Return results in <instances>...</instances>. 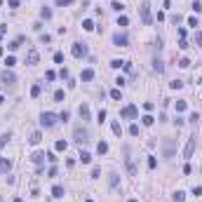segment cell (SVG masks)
Masks as SVG:
<instances>
[{"mask_svg":"<svg viewBox=\"0 0 202 202\" xmlns=\"http://www.w3.org/2000/svg\"><path fill=\"white\" fill-rule=\"evenodd\" d=\"M66 148H68V143H66V141H64V139H59V141L54 143V150H59V153H61V150L66 153Z\"/></svg>","mask_w":202,"mask_h":202,"instance_id":"d6986e66","label":"cell"},{"mask_svg":"<svg viewBox=\"0 0 202 202\" xmlns=\"http://www.w3.org/2000/svg\"><path fill=\"white\" fill-rule=\"evenodd\" d=\"M78 113H80V118H82V120H89V106H87V103H80Z\"/></svg>","mask_w":202,"mask_h":202,"instance_id":"7c38bea8","label":"cell"},{"mask_svg":"<svg viewBox=\"0 0 202 202\" xmlns=\"http://www.w3.org/2000/svg\"><path fill=\"white\" fill-rule=\"evenodd\" d=\"M174 148H176V141L174 139H165V158L174 155Z\"/></svg>","mask_w":202,"mask_h":202,"instance_id":"9c48e42d","label":"cell"},{"mask_svg":"<svg viewBox=\"0 0 202 202\" xmlns=\"http://www.w3.org/2000/svg\"><path fill=\"white\" fill-rule=\"evenodd\" d=\"M179 66H181V68H188V66H190V59H186V57H183V59L179 61Z\"/></svg>","mask_w":202,"mask_h":202,"instance_id":"60d3db41","label":"cell"},{"mask_svg":"<svg viewBox=\"0 0 202 202\" xmlns=\"http://www.w3.org/2000/svg\"><path fill=\"white\" fill-rule=\"evenodd\" d=\"M141 122H143L146 127H150V125L155 122V120H153V115H143V118H141Z\"/></svg>","mask_w":202,"mask_h":202,"instance_id":"484cf974","label":"cell"},{"mask_svg":"<svg viewBox=\"0 0 202 202\" xmlns=\"http://www.w3.org/2000/svg\"><path fill=\"white\" fill-rule=\"evenodd\" d=\"M139 14H141V21H143L146 26L153 21V17H150V2H148V0H143V2H141V7H139Z\"/></svg>","mask_w":202,"mask_h":202,"instance_id":"6da1fadb","label":"cell"},{"mask_svg":"<svg viewBox=\"0 0 202 202\" xmlns=\"http://www.w3.org/2000/svg\"><path fill=\"white\" fill-rule=\"evenodd\" d=\"M97 153H99V155H106V153H108V143H106V141H99V143H97Z\"/></svg>","mask_w":202,"mask_h":202,"instance_id":"2e32d148","label":"cell"},{"mask_svg":"<svg viewBox=\"0 0 202 202\" xmlns=\"http://www.w3.org/2000/svg\"><path fill=\"white\" fill-rule=\"evenodd\" d=\"M31 97H40V85H33L31 87Z\"/></svg>","mask_w":202,"mask_h":202,"instance_id":"8d00e7d4","label":"cell"},{"mask_svg":"<svg viewBox=\"0 0 202 202\" xmlns=\"http://www.w3.org/2000/svg\"><path fill=\"white\" fill-rule=\"evenodd\" d=\"M9 139H12V134H9V132H7V134H2V136H0V148H2V146H5V143H7Z\"/></svg>","mask_w":202,"mask_h":202,"instance_id":"4dcf8cb0","label":"cell"},{"mask_svg":"<svg viewBox=\"0 0 202 202\" xmlns=\"http://www.w3.org/2000/svg\"><path fill=\"white\" fill-rule=\"evenodd\" d=\"M54 101H64V89H57L54 92Z\"/></svg>","mask_w":202,"mask_h":202,"instance_id":"d590c367","label":"cell"},{"mask_svg":"<svg viewBox=\"0 0 202 202\" xmlns=\"http://www.w3.org/2000/svg\"><path fill=\"white\" fill-rule=\"evenodd\" d=\"M80 80H82V82L94 80V70H92V68H85V70H82V75H80Z\"/></svg>","mask_w":202,"mask_h":202,"instance_id":"8fae6325","label":"cell"},{"mask_svg":"<svg viewBox=\"0 0 202 202\" xmlns=\"http://www.w3.org/2000/svg\"><path fill=\"white\" fill-rule=\"evenodd\" d=\"M127 24H129L127 17H120V19H118V26H127Z\"/></svg>","mask_w":202,"mask_h":202,"instance_id":"b9f144b4","label":"cell"},{"mask_svg":"<svg viewBox=\"0 0 202 202\" xmlns=\"http://www.w3.org/2000/svg\"><path fill=\"white\" fill-rule=\"evenodd\" d=\"M5 33H7V26H0V38H2Z\"/></svg>","mask_w":202,"mask_h":202,"instance_id":"f907efd6","label":"cell"},{"mask_svg":"<svg viewBox=\"0 0 202 202\" xmlns=\"http://www.w3.org/2000/svg\"><path fill=\"white\" fill-rule=\"evenodd\" d=\"M129 202H139V200H129Z\"/></svg>","mask_w":202,"mask_h":202,"instance_id":"db71d44e","label":"cell"},{"mask_svg":"<svg viewBox=\"0 0 202 202\" xmlns=\"http://www.w3.org/2000/svg\"><path fill=\"white\" fill-rule=\"evenodd\" d=\"M57 120H59V115H54V113H49V110H45V113L40 115V125H42V127H54Z\"/></svg>","mask_w":202,"mask_h":202,"instance_id":"3957f363","label":"cell"},{"mask_svg":"<svg viewBox=\"0 0 202 202\" xmlns=\"http://www.w3.org/2000/svg\"><path fill=\"white\" fill-rule=\"evenodd\" d=\"M2 103H5V97H0V106H2Z\"/></svg>","mask_w":202,"mask_h":202,"instance_id":"816d5d0a","label":"cell"},{"mask_svg":"<svg viewBox=\"0 0 202 202\" xmlns=\"http://www.w3.org/2000/svg\"><path fill=\"white\" fill-rule=\"evenodd\" d=\"M38 59H40V54H38L35 49H31V52L26 54V64H28V66H35V64H38Z\"/></svg>","mask_w":202,"mask_h":202,"instance_id":"30bf717a","label":"cell"},{"mask_svg":"<svg viewBox=\"0 0 202 202\" xmlns=\"http://www.w3.org/2000/svg\"><path fill=\"white\" fill-rule=\"evenodd\" d=\"M7 5H9V7H12V9H17V7H19V0H9V2H7Z\"/></svg>","mask_w":202,"mask_h":202,"instance_id":"c3c4849f","label":"cell"},{"mask_svg":"<svg viewBox=\"0 0 202 202\" xmlns=\"http://www.w3.org/2000/svg\"><path fill=\"white\" fill-rule=\"evenodd\" d=\"M82 28H85V31H92V28H94V21H92V19H85V21H82Z\"/></svg>","mask_w":202,"mask_h":202,"instance_id":"d4e9b609","label":"cell"},{"mask_svg":"<svg viewBox=\"0 0 202 202\" xmlns=\"http://www.w3.org/2000/svg\"><path fill=\"white\" fill-rule=\"evenodd\" d=\"M19 45H21V38H19V40H14V42H9V45H7V47H9V52H14V49H17V47H19Z\"/></svg>","mask_w":202,"mask_h":202,"instance_id":"d6a6232c","label":"cell"},{"mask_svg":"<svg viewBox=\"0 0 202 202\" xmlns=\"http://www.w3.org/2000/svg\"><path fill=\"white\" fill-rule=\"evenodd\" d=\"M110 127H113V134H115V136H122V127H120V122H113Z\"/></svg>","mask_w":202,"mask_h":202,"instance_id":"cb8c5ba5","label":"cell"},{"mask_svg":"<svg viewBox=\"0 0 202 202\" xmlns=\"http://www.w3.org/2000/svg\"><path fill=\"white\" fill-rule=\"evenodd\" d=\"M153 70H155V73H162V70H165V66H162V61H160V59H155V61H153Z\"/></svg>","mask_w":202,"mask_h":202,"instance_id":"7402d4cb","label":"cell"},{"mask_svg":"<svg viewBox=\"0 0 202 202\" xmlns=\"http://www.w3.org/2000/svg\"><path fill=\"white\" fill-rule=\"evenodd\" d=\"M148 167L155 169V167H158V160H155V158H148Z\"/></svg>","mask_w":202,"mask_h":202,"instance_id":"7bdbcfd3","label":"cell"},{"mask_svg":"<svg viewBox=\"0 0 202 202\" xmlns=\"http://www.w3.org/2000/svg\"><path fill=\"white\" fill-rule=\"evenodd\" d=\"M45 78H47V80H54V78H57V73H54V70H47V73H45Z\"/></svg>","mask_w":202,"mask_h":202,"instance_id":"7dc6e473","label":"cell"},{"mask_svg":"<svg viewBox=\"0 0 202 202\" xmlns=\"http://www.w3.org/2000/svg\"><path fill=\"white\" fill-rule=\"evenodd\" d=\"M125 165H127L129 176H136V165H134V160H132V158H127V160H125Z\"/></svg>","mask_w":202,"mask_h":202,"instance_id":"4fadbf2b","label":"cell"},{"mask_svg":"<svg viewBox=\"0 0 202 202\" xmlns=\"http://www.w3.org/2000/svg\"><path fill=\"white\" fill-rule=\"evenodd\" d=\"M171 200H174V202H186V193H183V190H176Z\"/></svg>","mask_w":202,"mask_h":202,"instance_id":"ffe728a7","label":"cell"},{"mask_svg":"<svg viewBox=\"0 0 202 202\" xmlns=\"http://www.w3.org/2000/svg\"><path fill=\"white\" fill-rule=\"evenodd\" d=\"M28 141H31V143H40V141H42V134H40V132H33V134H31V139H28Z\"/></svg>","mask_w":202,"mask_h":202,"instance_id":"44dd1931","label":"cell"},{"mask_svg":"<svg viewBox=\"0 0 202 202\" xmlns=\"http://www.w3.org/2000/svg\"><path fill=\"white\" fill-rule=\"evenodd\" d=\"M193 9H195V12H202V5H200V2H198V0L193 2Z\"/></svg>","mask_w":202,"mask_h":202,"instance_id":"681fc988","label":"cell"},{"mask_svg":"<svg viewBox=\"0 0 202 202\" xmlns=\"http://www.w3.org/2000/svg\"><path fill=\"white\" fill-rule=\"evenodd\" d=\"M110 7H113V9H115V12H122V9H125V5H122V2H118V0H115V2H113V5H110Z\"/></svg>","mask_w":202,"mask_h":202,"instance_id":"1f68e13d","label":"cell"},{"mask_svg":"<svg viewBox=\"0 0 202 202\" xmlns=\"http://www.w3.org/2000/svg\"><path fill=\"white\" fill-rule=\"evenodd\" d=\"M31 160H33L35 165H42V160H45V153H40V150H35L33 155H31Z\"/></svg>","mask_w":202,"mask_h":202,"instance_id":"9a60e30c","label":"cell"},{"mask_svg":"<svg viewBox=\"0 0 202 202\" xmlns=\"http://www.w3.org/2000/svg\"><path fill=\"white\" fill-rule=\"evenodd\" d=\"M52 198H64V186H59V183H57V186L52 188Z\"/></svg>","mask_w":202,"mask_h":202,"instance_id":"ac0fdd59","label":"cell"},{"mask_svg":"<svg viewBox=\"0 0 202 202\" xmlns=\"http://www.w3.org/2000/svg\"><path fill=\"white\" fill-rule=\"evenodd\" d=\"M193 150H195V136L188 139V143H186V148H183V158H186V160L193 158Z\"/></svg>","mask_w":202,"mask_h":202,"instance_id":"ba28073f","label":"cell"},{"mask_svg":"<svg viewBox=\"0 0 202 202\" xmlns=\"http://www.w3.org/2000/svg\"><path fill=\"white\" fill-rule=\"evenodd\" d=\"M0 80H2V85H14L17 82V78H14V73H9L7 68L0 73Z\"/></svg>","mask_w":202,"mask_h":202,"instance_id":"52a82bcc","label":"cell"},{"mask_svg":"<svg viewBox=\"0 0 202 202\" xmlns=\"http://www.w3.org/2000/svg\"><path fill=\"white\" fill-rule=\"evenodd\" d=\"M97 122H99V125H101V122H106V110H103V108L99 110V118H97Z\"/></svg>","mask_w":202,"mask_h":202,"instance_id":"74e56055","label":"cell"},{"mask_svg":"<svg viewBox=\"0 0 202 202\" xmlns=\"http://www.w3.org/2000/svg\"><path fill=\"white\" fill-rule=\"evenodd\" d=\"M54 61H57V64H61V61H64V54H61V52H57V54H54Z\"/></svg>","mask_w":202,"mask_h":202,"instance_id":"bcb514c9","label":"cell"},{"mask_svg":"<svg viewBox=\"0 0 202 202\" xmlns=\"http://www.w3.org/2000/svg\"><path fill=\"white\" fill-rule=\"evenodd\" d=\"M5 66H7V68L17 66V59H14V57H7V59H5Z\"/></svg>","mask_w":202,"mask_h":202,"instance_id":"4316f807","label":"cell"},{"mask_svg":"<svg viewBox=\"0 0 202 202\" xmlns=\"http://www.w3.org/2000/svg\"><path fill=\"white\" fill-rule=\"evenodd\" d=\"M73 139H75L78 143H87V141H89V132H87L82 125H78V127L73 129Z\"/></svg>","mask_w":202,"mask_h":202,"instance_id":"7a4b0ae2","label":"cell"},{"mask_svg":"<svg viewBox=\"0 0 202 202\" xmlns=\"http://www.w3.org/2000/svg\"><path fill=\"white\" fill-rule=\"evenodd\" d=\"M78 158H80V162H82V165H89V162H92V155H89L87 150H82V153H80Z\"/></svg>","mask_w":202,"mask_h":202,"instance_id":"e0dca14e","label":"cell"},{"mask_svg":"<svg viewBox=\"0 0 202 202\" xmlns=\"http://www.w3.org/2000/svg\"><path fill=\"white\" fill-rule=\"evenodd\" d=\"M108 181H110V188H118V174H110Z\"/></svg>","mask_w":202,"mask_h":202,"instance_id":"e575fe53","label":"cell"},{"mask_svg":"<svg viewBox=\"0 0 202 202\" xmlns=\"http://www.w3.org/2000/svg\"><path fill=\"white\" fill-rule=\"evenodd\" d=\"M193 195L200 198V195H202V186H195V188H193Z\"/></svg>","mask_w":202,"mask_h":202,"instance_id":"ee69618b","label":"cell"},{"mask_svg":"<svg viewBox=\"0 0 202 202\" xmlns=\"http://www.w3.org/2000/svg\"><path fill=\"white\" fill-rule=\"evenodd\" d=\"M129 134H132V136L139 134V125H132V127H129Z\"/></svg>","mask_w":202,"mask_h":202,"instance_id":"f6af8a7d","label":"cell"},{"mask_svg":"<svg viewBox=\"0 0 202 202\" xmlns=\"http://www.w3.org/2000/svg\"><path fill=\"white\" fill-rule=\"evenodd\" d=\"M40 17H42V19H52V9H49V7H42V9H40Z\"/></svg>","mask_w":202,"mask_h":202,"instance_id":"603a6c76","label":"cell"},{"mask_svg":"<svg viewBox=\"0 0 202 202\" xmlns=\"http://www.w3.org/2000/svg\"><path fill=\"white\" fill-rule=\"evenodd\" d=\"M113 45H115V47H127V45H129V38L125 33H115L113 35Z\"/></svg>","mask_w":202,"mask_h":202,"instance_id":"8992f818","label":"cell"},{"mask_svg":"<svg viewBox=\"0 0 202 202\" xmlns=\"http://www.w3.org/2000/svg\"><path fill=\"white\" fill-rule=\"evenodd\" d=\"M70 52H73V57H75V59H82V57L87 54V47H85V42H75Z\"/></svg>","mask_w":202,"mask_h":202,"instance_id":"5b68a950","label":"cell"},{"mask_svg":"<svg viewBox=\"0 0 202 202\" xmlns=\"http://www.w3.org/2000/svg\"><path fill=\"white\" fill-rule=\"evenodd\" d=\"M169 85H171V89H181V87H183V82H181V80H171Z\"/></svg>","mask_w":202,"mask_h":202,"instance_id":"836d02e7","label":"cell"},{"mask_svg":"<svg viewBox=\"0 0 202 202\" xmlns=\"http://www.w3.org/2000/svg\"><path fill=\"white\" fill-rule=\"evenodd\" d=\"M188 26H193V28H198V26H200V24H198V17H190V19H188Z\"/></svg>","mask_w":202,"mask_h":202,"instance_id":"f35d334b","label":"cell"},{"mask_svg":"<svg viewBox=\"0 0 202 202\" xmlns=\"http://www.w3.org/2000/svg\"><path fill=\"white\" fill-rule=\"evenodd\" d=\"M110 99L120 101V99H122V92H120V89H113V92H110Z\"/></svg>","mask_w":202,"mask_h":202,"instance_id":"83f0119b","label":"cell"},{"mask_svg":"<svg viewBox=\"0 0 202 202\" xmlns=\"http://www.w3.org/2000/svg\"><path fill=\"white\" fill-rule=\"evenodd\" d=\"M136 115H139V108L136 106H125L120 110V118H125V120H134Z\"/></svg>","mask_w":202,"mask_h":202,"instance_id":"277c9868","label":"cell"},{"mask_svg":"<svg viewBox=\"0 0 202 202\" xmlns=\"http://www.w3.org/2000/svg\"><path fill=\"white\" fill-rule=\"evenodd\" d=\"M110 66H113V68H122V66H125V61H122V59H113Z\"/></svg>","mask_w":202,"mask_h":202,"instance_id":"f546056e","label":"cell"},{"mask_svg":"<svg viewBox=\"0 0 202 202\" xmlns=\"http://www.w3.org/2000/svg\"><path fill=\"white\" fill-rule=\"evenodd\" d=\"M14 202H24V200H21V198H17V200H14Z\"/></svg>","mask_w":202,"mask_h":202,"instance_id":"f5cc1de1","label":"cell"},{"mask_svg":"<svg viewBox=\"0 0 202 202\" xmlns=\"http://www.w3.org/2000/svg\"><path fill=\"white\" fill-rule=\"evenodd\" d=\"M57 2V7H68V5H73V0H54Z\"/></svg>","mask_w":202,"mask_h":202,"instance_id":"f1b7e54d","label":"cell"},{"mask_svg":"<svg viewBox=\"0 0 202 202\" xmlns=\"http://www.w3.org/2000/svg\"><path fill=\"white\" fill-rule=\"evenodd\" d=\"M9 167H12V162H9L7 158H0V171H2V174H7Z\"/></svg>","mask_w":202,"mask_h":202,"instance_id":"5bb4252c","label":"cell"},{"mask_svg":"<svg viewBox=\"0 0 202 202\" xmlns=\"http://www.w3.org/2000/svg\"><path fill=\"white\" fill-rule=\"evenodd\" d=\"M186 106H188L186 101H176V110H179V113H181V110H186Z\"/></svg>","mask_w":202,"mask_h":202,"instance_id":"ab89813d","label":"cell"}]
</instances>
